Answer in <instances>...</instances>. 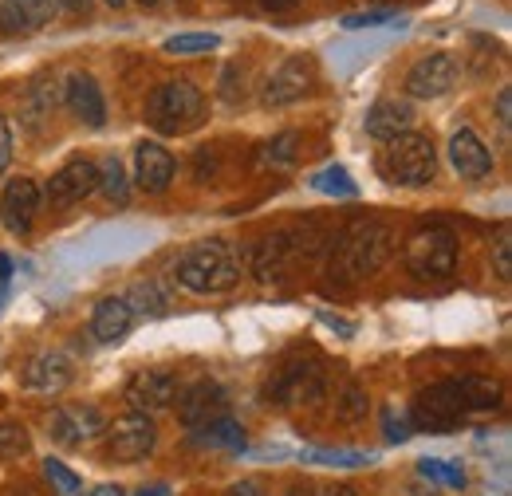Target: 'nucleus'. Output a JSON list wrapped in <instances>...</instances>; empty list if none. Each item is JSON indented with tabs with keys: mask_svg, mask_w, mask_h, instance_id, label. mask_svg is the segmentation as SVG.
Segmentation results:
<instances>
[{
	"mask_svg": "<svg viewBox=\"0 0 512 496\" xmlns=\"http://www.w3.org/2000/svg\"><path fill=\"white\" fill-rule=\"evenodd\" d=\"M36 213H40V186L32 178H16V182L4 186V193H0V221H4L8 233H16V237L32 233Z\"/></svg>",
	"mask_w": 512,
	"mask_h": 496,
	"instance_id": "13",
	"label": "nucleus"
},
{
	"mask_svg": "<svg viewBox=\"0 0 512 496\" xmlns=\"http://www.w3.org/2000/svg\"><path fill=\"white\" fill-rule=\"evenodd\" d=\"M190 441L197 449H245V430H241V422H233V418H221V422H213V426H201V430H190Z\"/></svg>",
	"mask_w": 512,
	"mask_h": 496,
	"instance_id": "23",
	"label": "nucleus"
},
{
	"mask_svg": "<svg viewBox=\"0 0 512 496\" xmlns=\"http://www.w3.org/2000/svg\"><path fill=\"white\" fill-rule=\"evenodd\" d=\"M0 32H4V36H24V32H32L28 20L20 16V8H16L12 0H0Z\"/></svg>",
	"mask_w": 512,
	"mask_h": 496,
	"instance_id": "37",
	"label": "nucleus"
},
{
	"mask_svg": "<svg viewBox=\"0 0 512 496\" xmlns=\"http://www.w3.org/2000/svg\"><path fill=\"white\" fill-rule=\"evenodd\" d=\"M56 4H64L67 12H75V16H83L91 8V0H56Z\"/></svg>",
	"mask_w": 512,
	"mask_h": 496,
	"instance_id": "45",
	"label": "nucleus"
},
{
	"mask_svg": "<svg viewBox=\"0 0 512 496\" xmlns=\"http://www.w3.org/2000/svg\"><path fill=\"white\" fill-rule=\"evenodd\" d=\"M48 426H52V437L60 445H83V441H91V437H99L107 430V422H103V414L95 406H60L48 418Z\"/></svg>",
	"mask_w": 512,
	"mask_h": 496,
	"instance_id": "17",
	"label": "nucleus"
},
{
	"mask_svg": "<svg viewBox=\"0 0 512 496\" xmlns=\"http://www.w3.org/2000/svg\"><path fill=\"white\" fill-rule=\"evenodd\" d=\"M390 248H394V233L390 225L375 221V217H359L351 221L335 241H331V260H327V272L343 284H359L367 276H375L390 260Z\"/></svg>",
	"mask_w": 512,
	"mask_h": 496,
	"instance_id": "1",
	"label": "nucleus"
},
{
	"mask_svg": "<svg viewBox=\"0 0 512 496\" xmlns=\"http://www.w3.org/2000/svg\"><path fill=\"white\" fill-rule=\"evenodd\" d=\"M205 119V95L201 87H193L190 79H170L162 87L150 91L146 99V123L158 134H190Z\"/></svg>",
	"mask_w": 512,
	"mask_h": 496,
	"instance_id": "4",
	"label": "nucleus"
},
{
	"mask_svg": "<svg viewBox=\"0 0 512 496\" xmlns=\"http://www.w3.org/2000/svg\"><path fill=\"white\" fill-rule=\"evenodd\" d=\"M457 386H461V398H465L469 414H473V410H497V406H501V382H497V378L465 374V378H457Z\"/></svg>",
	"mask_w": 512,
	"mask_h": 496,
	"instance_id": "24",
	"label": "nucleus"
},
{
	"mask_svg": "<svg viewBox=\"0 0 512 496\" xmlns=\"http://www.w3.org/2000/svg\"><path fill=\"white\" fill-rule=\"evenodd\" d=\"M130 327H134V304H130L127 296H107V300H99L95 304V315H91V335L99 339V343H123L130 335Z\"/></svg>",
	"mask_w": 512,
	"mask_h": 496,
	"instance_id": "19",
	"label": "nucleus"
},
{
	"mask_svg": "<svg viewBox=\"0 0 512 496\" xmlns=\"http://www.w3.org/2000/svg\"><path fill=\"white\" fill-rule=\"evenodd\" d=\"M44 477H48V485H52L60 496H79V493H83V481H79V477L67 469L64 461H56V457H48V461H44Z\"/></svg>",
	"mask_w": 512,
	"mask_h": 496,
	"instance_id": "33",
	"label": "nucleus"
},
{
	"mask_svg": "<svg viewBox=\"0 0 512 496\" xmlns=\"http://www.w3.org/2000/svg\"><path fill=\"white\" fill-rule=\"evenodd\" d=\"M497 123H501L505 134L512 130V91L509 87H501V91H497Z\"/></svg>",
	"mask_w": 512,
	"mask_h": 496,
	"instance_id": "39",
	"label": "nucleus"
},
{
	"mask_svg": "<svg viewBox=\"0 0 512 496\" xmlns=\"http://www.w3.org/2000/svg\"><path fill=\"white\" fill-rule=\"evenodd\" d=\"M406 268L418 276V280H446L457 268V237L449 233L446 225H430V229H418L410 241H406Z\"/></svg>",
	"mask_w": 512,
	"mask_h": 496,
	"instance_id": "5",
	"label": "nucleus"
},
{
	"mask_svg": "<svg viewBox=\"0 0 512 496\" xmlns=\"http://www.w3.org/2000/svg\"><path fill=\"white\" fill-rule=\"evenodd\" d=\"M296 256V245H292V233H272L264 237L260 245L253 248V272L260 280H280L284 264Z\"/></svg>",
	"mask_w": 512,
	"mask_h": 496,
	"instance_id": "22",
	"label": "nucleus"
},
{
	"mask_svg": "<svg viewBox=\"0 0 512 496\" xmlns=\"http://www.w3.org/2000/svg\"><path fill=\"white\" fill-rule=\"evenodd\" d=\"M323 394H327V374L312 359L308 363L296 359V363L280 367V374L272 378V398L280 406H312V402H320Z\"/></svg>",
	"mask_w": 512,
	"mask_h": 496,
	"instance_id": "7",
	"label": "nucleus"
},
{
	"mask_svg": "<svg viewBox=\"0 0 512 496\" xmlns=\"http://www.w3.org/2000/svg\"><path fill=\"white\" fill-rule=\"evenodd\" d=\"M410 126H414V111H410V103H402V99H379V103L367 111V134H371L375 142H390V138L406 134Z\"/></svg>",
	"mask_w": 512,
	"mask_h": 496,
	"instance_id": "21",
	"label": "nucleus"
},
{
	"mask_svg": "<svg viewBox=\"0 0 512 496\" xmlns=\"http://www.w3.org/2000/svg\"><path fill=\"white\" fill-rule=\"evenodd\" d=\"M288 496H355L351 485H320V481H296Z\"/></svg>",
	"mask_w": 512,
	"mask_h": 496,
	"instance_id": "35",
	"label": "nucleus"
},
{
	"mask_svg": "<svg viewBox=\"0 0 512 496\" xmlns=\"http://www.w3.org/2000/svg\"><path fill=\"white\" fill-rule=\"evenodd\" d=\"M449 162H453V170L465 178V182H481V178H489L493 174V150L477 138V130H469V126H461L453 138H449Z\"/></svg>",
	"mask_w": 512,
	"mask_h": 496,
	"instance_id": "15",
	"label": "nucleus"
},
{
	"mask_svg": "<svg viewBox=\"0 0 512 496\" xmlns=\"http://www.w3.org/2000/svg\"><path fill=\"white\" fill-rule=\"evenodd\" d=\"M386 20H394L390 8H371V12H351V16H343V28L359 32V28H379V24H386Z\"/></svg>",
	"mask_w": 512,
	"mask_h": 496,
	"instance_id": "36",
	"label": "nucleus"
},
{
	"mask_svg": "<svg viewBox=\"0 0 512 496\" xmlns=\"http://www.w3.org/2000/svg\"><path fill=\"white\" fill-rule=\"evenodd\" d=\"M493 260H497V276H501V280H509V276H512V241H509V233H501V237H497V245H493Z\"/></svg>",
	"mask_w": 512,
	"mask_h": 496,
	"instance_id": "38",
	"label": "nucleus"
},
{
	"mask_svg": "<svg viewBox=\"0 0 512 496\" xmlns=\"http://www.w3.org/2000/svg\"><path fill=\"white\" fill-rule=\"evenodd\" d=\"M32 449V437L16 422H0V461H20Z\"/></svg>",
	"mask_w": 512,
	"mask_h": 496,
	"instance_id": "31",
	"label": "nucleus"
},
{
	"mask_svg": "<svg viewBox=\"0 0 512 496\" xmlns=\"http://www.w3.org/2000/svg\"><path fill=\"white\" fill-rule=\"evenodd\" d=\"M91 496H127L119 485H99V489H91Z\"/></svg>",
	"mask_w": 512,
	"mask_h": 496,
	"instance_id": "47",
	"label": "nucleus"
},
{
	"mask_svg": "<svg viewBox=\"0 0 512 496\" xmlns=\"http://www.w3.org/2000/svg\"><path fill=\"white\" fill-rule=\"evenodd\" d=\"M8 276H12V260L0 252V284H8Z\"/></svg>",
	"mask_w": 512,
	"mask_h": 496,
	"instance_id": "48",
	"label": "nucleus"
},
{
	"mask_svg": "<svg viewBox=\"0 0 512 496\" xmlns=\"http://www.w3.org/2000/svg\"><path fill=\"white\" fill-rule=\"evenodd\" d=\"M383 426H386V437H390V441H406V437H410V422H406V418H394V410H386L383 414Z\"/></svg>",
	"mask_w": 512,
	"mask_h": 496,
	"instance_id": "40",
	"label": "nucleus"
},
{
	"mask_svg": "<svg viewBox=\"0 0 512 496\" xmlns=\"http://www.w3.org/2000/svg\"><path fill=\"white\" fill-rule=\"evenodd\" d=\"M95 189H99V162H91V158H75V162H67L64 170L52 174L48 197H52L56 205H75V201L91 197Z\"/></svg>",
	"mask_w": 512,
	"mask_h": 496,
	"instance_id": "16",
	"label": "nucleus"
},
{
	"mask_svg": "<svg viewBox=\"0 0 512 496\" xmlns=\"http://www.w3.org/2000/svg\"><path fill=\"white\" fill-rule=\"evenodd\" d=\"M99 189L111 197V201H127V174H123V162L119 158H103L99 162Z\"/></svg>",
	"mask_w": 512,
	"mask_h": 496,
	"instance_id": "30",
	"label": "nucleus"
},
{
	"mask_svg": "<svg viewBox=\"0 0 512 496\" xmlns=\"http://www.w3.org/2000/svg\"><path fill=\"white\" fill-rule=\"evenodd\" d=\"M418 473H422L426 481L449 485V489H465V473H461L457 465H449V461H438V457H426V461H418Z\"/></svg>",
	"mask_w": 512,
	"mask_h": 496,
	"instance_id": "32",
	"label": "nucleus"
},
{
	"mask_svg": "<svg viewBox=\"0 0 512 496\" xmlns=\"http://www.w3.org/2000/svg\"><path fill=\"white\" fill-rule=\"evenodd\" d=\"M182 394L178 386V374L166 371V367H154V371H138L127 386V402L134 406V414H154V410H166L174 406Z\"/></svg>",
	"mask_w": 512,
	"mask_h": 496,
	"instance_id": "10",
	"label": "nucleus"
},
{
	"mask_svg": "<svg viewBox=\"0 0 512 496\" xmlns=\"http://www.w3.org/2000/svg\"><path fill=\"white\" fill-rule=\"evenodd\" d=\"M312 189H320V193H331V197H355L359 186H355V178L343 170V166H323L312 174Z\"/></svg>",
	"mask_w": 512,
	"mask_h": 496,
	"instance_id": "25",
	"label": "nucleus"
},
{
	"mask_svg": "<svg viewBox=\"0 0 512 496\" xmlns=\"http://www.w3.org/2000/svg\"><path fill=\"white\" fill-rule=\"evenodd\" d=\"M465 414H469V406L461 398L457 378H446V382H434V386L418 390V398L410 406V422L418 430H426V434H449Z\"/></svg>",
	"mask_w": 512,
	"mask_h": 496,
	"instance_id": "6",
	"label": "nucleus"
},
{
	"mask_svg": "<svg viewBox=\"0 0 512 496\" xmlns=\"http://www.w3.org/2000/svg\"><path fill=\"white\" fill-rule=\"evenodd\" d=\"M225 496H272L260 481H237V485H229V493Z\"/></svg>",
	"mask_w": 512,
	"mask_h": 496,
	"instance_id": "42",
	"label": "nucleus"
},
{
	"mask_svg": "<svg viewBox=\"0 0 512 496\" xmlns=\"http://www.w3.org/2000/svg\"><path fill=\"white\" fill-rule=\"evenodd\" d=\"M296 146H300V134L296 130H284V134H276L268 146H264V166H276V170H284V166H292L296 162Z\"/></svg>",
	"mask_w": 512,
	"mask_h": 496,
	"instance_id": "27",
	"label": "nucleus"
},
{
	"mask_svg": "<svg viewBox=\"0 0 512 496\" xmlns=\"http://www.w3.org/2000/svg\"><path fill=\"white\" fill-rule=\"evenodd\" d=\"M320 319H323V323H327V327H331V331H339V335H347V339L355 335V327H351V323H343V319H339V315H331V311H320Z\"/></svg>",
	"mask_w": 512,
	"mask_h": 496,
	"instance_id": "43",
	"label": "nucleus"
},
{
	"mask_svg": "<svg viewBox=\"0 0 512 496\" xmlns=\"http://www.w3.org/2000/svg\"><path fill=\"white\" fill-rule=\"evenodd\" d=\"M134 496H170V485H150V489H138Z\"/></svg>",
	"mask_w": 512,
	"mask_h": 496,
	"instance_id": "46",
	"label": "nucleus"
},
{
	"mask_svg": "<svg viewBox=\"0 0 512 496\" xmlns=\"http://www.w3.org/2000/svg\"><path fill=\"white\" fill-rule=\"evenodd\" d=\"M304 457L316 465H339V469H359L375 461V453H355V449H308Z\"/></svg>",
	"mask_w": 512,
	"mask_h": 496,
	"instance_id": "29",
	"label": "nucleus"
},
{
	"mask_svg": "<svg viewBox=\"0 0 512 496\" xmlns=\"http://www.w3.org/2000/svg\"><path fill=\"white\" fill-rule=\"evenodd\" d=\"M134 182L146 193H166L174 182V154L158 142H138L134 150Z\"/></svg>",
	"mask_w": 512,
	"mask_h": 496,
	"instance_id": "18",
	"label": "nucleus"
},
{
	"mask_svg": "<svg viewBox=\"0 0 512 496\" xmlns=\"http://www.w3.org/2000/svg\"><path fill=\"white\" fill-rule=\"evenodd\" d=\"M158 445V430L150 422V414H123L115 426H111V457L115 461H142L150 457Z\"/></svg>",
	"mask_w": 512,
	"mask_h": 496,
	"instance_id": "12",
	"label": "nucleus"
},
{
	"mask_svg": "<svg viewBox=\"0 0 512 496\" xmlns=\"http://www.w3.org/2000/svg\"><path fill=\"white\" fill-rule=\"evenodd\" d=\"M16 8H20V16L28 20V28L36 32V28H44V24H52L56 20V12H60V4L56 0H12Z\"/></svg>",
	"mask_w": 512,
	"mask_h": 496,
	"instance_id": "34",
	"label": "nucleus"
},
{
	"mask_svg": "<svg viewBox=\"0 0 512 496\" xmlns=\"http://www.w3.org/2000/svg\"><path fill=\"white\" fill-rule=\"evenodd\" d=\"M64 103H67V111L83 126H91V130H99V126L107 123L103 91H99L95 75H87V71H71L64 79Z\"/></svg>",
	"mask_w": 512,
	"mask_h": 496,
	"instance_id": "14",
	"label": "nucleus"
},
{
	"mask_svg": "<svg viewBox=\"0 0 512 496\" xmlns=\"http://www.w3.org/2000/svg\"><path fill=\"white\" fill-rule=\"evenodd\" d=\"M221 48V36L217 32H182V36H170L166 40V52L170 56H193V52H213Z\"/></svg>",
	"mask_w": 512,
	"mask_h": 496,
	"instance_id": "26",
	"label": "nucleus"
},
{
	"mask_svg": "<svg viewBox=\"0 0 512 496\" xmlns=\"http://www.w3.org/2000/svg\"><path fill=\"white\" fill-rule=\"evenodd\" d=\"M379 174L390 186H430L438 174V150H434L430 134L406 130V134L390 138L386 150L379 154Z\"/></svg>",
	"mask_w": 512,
	"mask_h": 496,
	"instance_id": "3",
	"label": "nucleus"
},
{
	"mask_svg": "<svg viewBox=\"0 0 512 496\" xmlns=\"http://www.w3.org/2000/svg\"><path fill=\"white\" fill-rule=\"evenodd\" d=\"M174 276L193 296H217V292H229L241 280V256L225 241H201V245L182 252Z\"/></svg>",
	"mask_w": 512,
	"mask_h": 496,
	"instance_id": "2",
	"label": "nucleus"
},
{
	"mask_svg": "<svg viewBox=\"0 0 512 496\" xmlns=\"http://www.w3.org/2000/svg\"><path fill=\"white\" fill-rule=\"evenodd\" d=\"M178 418H182L186 430H201V426H213V422L229 418V394H225V386L213 382V378H201V382L186 386L178 394Z\"/></svg>",
	"mask_w": 512,
	"mask_h": 496,
	"instance_id": "8",
	"label": "nucleus"
},
{
	"mask_svg": "<svg viewBox=\"0 0 512 496\" xmlns=\"http://www.w3.org/2000/svg\"><path fill=\"white\" fill-rule=\"evenodd\" d=\"M457 83V60L446 52H430L406 71V95L410 99H442Z\"/></svg>",
	"mask_w": 512,
	"mask_h": 496,
	"instance_id": "11",
	"label": "nucleus"
},
{
	"mask_svg": "<svg viewBox=\"0 0 512 496\" xmlns=\"http://www.w3.org/2000/svg\"><path fill=\"white\" fill-rule=\"evenodd\" d=\"M8 162H12V130L4 123V115H0V174L8 170Z\"/></svg>",
	"mask_w": 512,
	"mask_h": 496,
	"instance_id": "41",
	"label": "nucleus"
},
{
	"mask_svg": "<svg viewBox=\"0 0 512 496\" xmlns=\"http://www.w3.org/2000/svg\"><path fill=\"white\" fill-rule=\"evenodd\" d=\"M256 4H260L264 12H292L300 0H256Z\"/></svg>",
	"mask_w": 512,
	"mask_h": 496,
	"instance_id": "44",
	"label": "nucleus"
},
{
	"mask_svg": "<svg viewBox=\"0 0 512 496\" xmlns=\"http://www.w3.org/2000/svg\"><path fill=\"white\" fill-rule=\"evenodd\" d=\"M367 390L359 386V382H347L343 386V394H339V402H335V418L339 422H359V418H367Z\"/></svg>",
	"mask_w": 512,
	"mask_h": 496,
	"instance_id": "28",
	"label": "nucleus"
},
{
	"mask_svg": "<svg viewBox=\"0 0 512 496\" xmlns=\"http://www.w3.org/2000/svg\"><path fill=\"white\" fill-rule=\"evenodd\" d=\"M107 4H111V8H123V4H127V0H107Z\"/></svg>",
	"mask_w": 512,
	"mask_h": 496,
	"instance_id": "50",
	"label": "nucleus"
},
{
	"mask_svg": "<svg viewBox=\"0 0 512 496\" xmlns=\"http://www.w3.org/2000/svg\"><path fill=\"white\" fill-rule=\"evenodd\" d=\"M71 378H75V359L67 351H44V355H36L28 363V374H24V382L32 390H44V394L64 390Z\"/></svg>",
	"mask_w": 512,
	"mask_h": 496,
	"instance_id": "20",
	"label": "nucleus"
},
{
	"mask_svg": "<svg viewBox=\"0 0 512 496\" xmlns=\"http://www.w3.org/2000/svg\"><path fill=\"white\" fill-rule=\"evenodd\" d=\"M134 4H142V8H158L162 0H134Z\"/></svg>",
	"mask_w": 512,
	"mask_h": 496,
	"instance_id": "49",
	"label": "nucleus"
},
{
	"mask_svg": "<svg viewBox=\"0 0 512 496\" xmlns=\"http://www.w3.org/2000/svg\"><path fill=\"white\" fill-rule=\"evenodd\" d=\"M312 87H316V67H312V60L288 56V60L264 79L260 99H264V107H292V103H300Z\"/></svg>",
	"mask_w": 512,
	"mask_h": 496,
	"instance_id": "9",
	"label": "nucleus"
}]
</instances>
